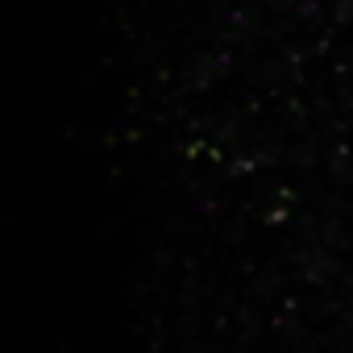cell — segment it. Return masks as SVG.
I'll return each instance as SVG.
<instances>
[]
</instances>
